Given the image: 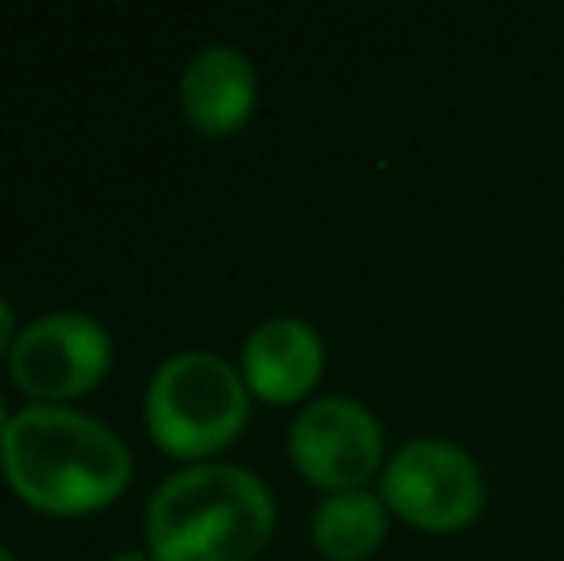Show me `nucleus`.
<instances>
[{"mask_svg": "<svg viewBox=\"0 0 564 561\" xmlns=\"http://www.w3.org/2000/svg\"><path fill=\"white\" fill-rule=\"evenodd\" d=\"M0 470L23 504L46 516H89L131 485V454L100 420L62 404H31L0 439Z\"/></svg>", "mask_w": 564, "mask_h": 561, "instance_id": "1", "label": "nucleus"}, {"mask_svg": "<svg viewBox=\"0 0 564 561\" xmlns=\"http://www.w3.org/2000/svg\"><path fill=\"white\" fill-rule=\"evenodd\" d=\"M273 493L238 465H188L147 504L154 561H253L273 539Z\"/></svg>", "mask_w": 564, "mask_h": 561, "instance_id": "2", "label": "nucleus"}, {"mask_svg": "<svg viewBox=\"0 0 564 561\" xmlns=\"http://www.w3.org/2000/svg\"><path fill=\"white\" fill-rule=\"evenodd\" d=\"M147 431L173 457H212L242 434L250 389L230 362L204 350L165 358L147 385Z\"/></svg>", "mask_w": 564, "mask_h": 561, "instance_id": "3", "label": "nucleus"}, {"mask_svg": "<svg viewBox=\"0 0 564 561\" xmlns=\"http://www.w3.org/2000/svg\"><path fill=\"white\" fill-rule=\"evenodd\" d=\"M380 500L419 531H465L484 508V473L453 442L419 439L384 465Z\"/></svg>", "mask_w": 564, "mask_h": 561, "instance_id": "4", "label": "nucleus"}, {"mask_svg": "<svg viewBox=\"0 0 564 561\" xmlns=\"http://www.w3.org/2000/svg\"><path fill=\"white\" fill-rule=\"evenodd\" d=\"M8 369L15 389L39 404L82 397L112 369V335L82 312H51L15 335Z\"/></svg>", "mask_w": 564, "mask_h": 561, "instance_id": "5", "label": "nucleus"}, {"mask_svg": "<svg viewBox=\"0 0 564 561\" xmlns=\"http://www.w3.org/2000/svg\"><path fill=\"white\" fill-rule=\"evenodd\" d=\"M292 465L327 493L365 488L384 462V434L377 416L349 397L312 400L289 431Z\"/></svg>", "mask_w": 564, "mask_h": 561, "instance_id": "6", "label": "nucleus"}, {"mask_svg": "<svg viewBox=\"0 0 564 561\" xmlns=\"http://www.w3.org/2000/svg\"><path fill=\"white\" fill-rule=\"evenodd\" d=\"M323 343L300 320H269L242 346V381L265 404H296L319 385Z\"/></svg>", "mask_w": 564, "mask_h": 561, "instance_id": "7", "label": "nucleus"}, {"mask_svg": "<svg viewBox=\"0 0 564 561\" xmlns=\"http://www.w3.org/2000/svg\"><path fill=\"white\" fill-rule=\"evenodd\" d=\"M258 100V77L235 46H204L181 74V108L200 136L224 139L246 128Z\"/></svg>", "mask_w": 564, "mask_h": 561, "instance_id": "8", "label": "nucleus"}, {"mask_svg": "<svg viewBox=\"0 0 564 561\" xmlns=\"http://www.w3.org/2000/svg\"><path fill=\"white\" fill-rule=\"evenodd\" d=\"M384 535H388V508L369 488L330 493L315 508L312 519L315 550L330 561H365L369 554H377Z\"/></svg>", "mask_w": 564, "mask_h": 561, "instance_id": "9", "label": "nucleus"}, {"mask_svg": "<svg viewBox=\"0 0 564 561\" xmlns=\"http://www.w3.org/2000/svg\"><path fill=\"white\" fill-rule=\"evenodd\" d=\"M12 343H15V315H12V308L0 300V358L12 354Z\"/></svg>", "mask_w": 564, "mask_h": 561, "instance_id": "10", "label": "nucleus"}, {"mask_svg": "<svg viewBox=\"0 0 564 561\" xmlns=\"http://www.w3.org/2000/svg\"><path fill=\"white\" fill-rule=\"evenodd\" d=\"M112 561H154V554H142V550H123V554H116Z\"/></svg>", "mask_w": 564, "mask_h": 561, "instance_id": "11", "label": "nucleus"}, {"mask_svg": "<svg viewBox=\"0 0 564 561\" xmlns=\"http://www.w3.org/2000/svg\"><path fill=\"white\" fill-rule=\"evenodd\" d=\"M8 423H12V416H8V404H4V397H0V439H4Z\"/></svg>", "mask_w": 564, "mask_h": 561, "instance_id": "12", "label": "nucleus"}, {"mask_svg": "<svg viewBox=\"0 0 564 561\" xmlns=\"http://www.w3.org/2000/svg\"><path fill=\"white\" fill-rule=\"evenodd\" d=\"M0 561H15L12 554H8V547H0Z\"/></svg>", "mask_w": 564, "mask_h": 561, "instance_id": "13", "label": "nucleus"}]
</instances>
